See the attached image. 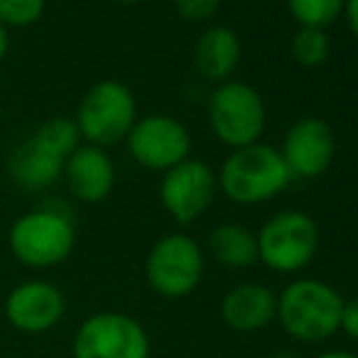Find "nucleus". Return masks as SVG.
I'll return each mask as SVG.
<instances>
[{
  "mask_svg": "<svg viewBox=\"0 0 358 358\" xmlns=\"http://www.w3.org/2000/svg\"><path fill=\"white\" fill-rule=\"evenodd\" d=\"M292 180L283 156L268 144L234 149L217 176V188L236 205H259L283 193Z\"/></svg>",
  "mask_w": 358,
  "mask_h": 358,
  "instance_id": "2",
  "label": "nucleus"
},
{
  "mask_svg": "<svg viewBox=\"0 0 358 358\" xmlns=\"http://www.w3.org/2000/svg\"><path fill=\"white\" fill-rule=\"evenodd\" d=\"M292 59H295L300 66L305 69H315L320 64L327 62L329 57V37H327L324 29H315V27H300L292 37L290 44Z\"/></svg>",
  "mask_w": 358,
  "mask_h": 358,
  "instance_id": "20",
  "label": "nucleus"
},
{
  "mask_svg": "<svg viewBox=\"0 0 358 358\" xmlns=\"http://www.w3.org/2000/svg\"><path fill=\"white\" fill-rule=\"evenodd\" d=\"M205 256L198 241L188 234H166L149 249L144 264L146 283L166 300H180L200 285Z\"/></svg>",
  "mask_w": 358,
  "mask_h": 358,
  "instance_id": "5",
  "label": "nucleus"
},
{
  "mask_svg": "<svg viewBox=\"0 0 358 358\" xmlns=\"http://www.w3.org/2000/svg\"><path fill=\"white\" fill-rule=\"evenodd\" d=\"M268 358H297V356L290 354V351H275V354H271Z\"/></svg>",
  "mask_w": 358,
  "mask_h": 358,
  "instance_id": "27",
  "label": "nucleus"
},
{
  "mask_svg": "<svg viewBox=\"0 0 358 358\" xmlns=\"http://www.w3.org/2000/svg\"><path fill=\"white\" fill-rule=\"evenodd\" d=\"M195 69L203 78L224 83L234 73L236 64L241 59V42L234 29L217 24L210 27L195 44Z\"/></svg>",
  "mask_w": 358,
  "mask_h": 358,
  "instance_id": "16",
  "label": "nucleus"
},
{
  "mask_svg": "<svg viewBox=\"0 0 358 358\" xmlns=\"http://www.w3.org/2000/svg\"><path fill=\"white\" fill-rule=\"evenodd\" d=\"M44 13V0H0V24L3 27H27Z\"/></svg>",
  "mask_w": 358,
  "mask_h": 358,
  "instance_id": "21",
  "label": "nucleus"
},
{
  "mask_svg": "<svg viewBox=\"0 0 358 358\" xmlns=\"http://www.w3.org/2000/svg\"><path fill=\"white\" fill-rule=\"evenodd\" d=\"M346 0H287V10L300 27L327 29L341 13Z\"/></svg>",
  "mask_w": 358,
  "mask_h": 358,
  "instance_id": "18",
  "label": "nucleus"
},
{
  "mask_svg": "<svg viewBox=\"0 0 358 358\" xmlns=\"http://www.w3.org/2000/svg\"><path fill=\"white\" fill-rule=\"evenodd\" d=\"M64 164L66 161L59 154H54L52 149H47L42 142H37L34 137H29L24 144H20L10 156V178L15 180V185L24 190H47L62 178Z\"/></svg>",
  "mask_w": 358,
  "mask_h": 358,
  "instance_id": "15",
  "label": "nucleus"
},
{
  "mask_svg": "<svg viewBox=\"0 0 358 358\" xmlns=\"http://www.w3.org/2000/svg\"><path fill=\"white\" fill-rule=\"evenodd\" d=\"M220 3L222 0H176V10L190 22H205L217 13Z\"/></svg>",
  "mask_w": 358,
  "mask_h": 358,
  "instance_id": "22",
  "label": "nucleus"
},
{
  "mask_svg": "<svg viewBox=\"0 0 358 358\" xmlns=\"http://www.w3.org/2000/svg\"><path fill=\"white\" fill-rule=\"evenodd\" d=\"M8 44H10V39H8V27H3V24H0V62H3L5 54H8Z\"/></svg>",
  "mask_w": 358,
  "mask_h": 358,
  "instance_id": "25",
  "label": "nucleus"
},
{
  "mask_svg": "<svg viewBox=\"0 0 358 358\" xmlns=\"http://www.w3.org/2000/svg\"><path fill=\"white\" fill-rule=\"evenodd\" d=\"M217 176L205 161L185 159L164 173L159 198L164 210L178 224H190L213 205Z\"/></svg>",
  "mask_w": 358,
  "mask_h": 358,
  "instance_id": "10",
  "label": "nucleus"
},
{
  "mask_svg": "<svg viewBox=\"0 0 358 358\" xmlns=\"http://www.w3.org/2000/svg\"><path fill=\"white\" fill-rule=\"evenodd\" d=\"M73 122L90 146L105 149L127 139L137 122V100L120 80H100L83 95Z\"/></svg>",
  "mask_w": 358,
  "mask_h": 358,
  "instance_id": "4",
  "label": "nucleus"
},
{
  "mask_svg": "<svg viewBox=\"0 0 358 358\" xmlns=\"http://www.w3.org/2000/svg\"><path fill=\"white\" fill-rule=\"evenodd\" d=\"M292 178H317L334 159V134L320 117H302L287 129L280 149Z\"/></svg>",
  "mask_w": 358,
  "mask_h": 358,
  "instance_id": "12",
  "label": "nucleus"
},
{
  "mask_svg": "<svg viewBox=\"0 0 358 358\" xmlns=\"http://www.w3.org/2000/svg\"><path fill=\"white\" fill-rule=\"evenodd\" d=\"M73 358H149L151 339L144 324L127 312H95L85 317L71 341Z\"/></svg>",
  "mask_w": 358,
  "mask_h": 358,
  "instance_id": "6",
  "label": "nucleus"
},
{
  "mask_svg": "<svg viewBox=\"0 0 358 358\" xmlns=\"http://www.w3.org/2000/svg\"><path fill=\"white\" fill-rule=\"evenodd\" d=\"M344 297L322 280H295L278 295L275 320L292 339L324 341L339 331Z\"/></svg>",
  "mask_w": 358,
  "mask_h": 358,
  "instance_id": "3",
  "label": "nucleus"
},
{
  "mask_svg": "<svg viewBox=\"0 0 358 358\" xmlns=\"http://www.w3.org/2000/svg\"><path fill=\"white\" fill-rule=\"evenodd\" d=\"M115 3H122V5H134V3H142V0H115Z\"/></svg>",
  "mask_w": 358,
  "mask_h": 358,
  "instance_id": "28",
  "label": "nucleus"
},
{
  "mask_svg": "<svg viewBox=\"0 0 358 358\" xmlns=\"http://www.w3.org/2000/svg\"><path fill=\"white\" fill-rule=\"evenodd\" d=\"M210 124L215 137L231 149L259 144L266 129V105L259 90L239 80H224L210 95Z\"/></svg>",
  "mask_w": 358,
  "mask_h": 358,
  "instance_id": "7",
  "label": "nucleus"
},
{
  "mask_svg": "<svg viewBox=\"0 0 358 358\" xmlns=\"http://www.w3.org/2000/svg\"><path fill=\"white\" fill-rule=\"evenodd\" d=\"M259 259L278 273H297L317 254L320 227L300 210L273 215L256 234Z\"/></svg>",
  "mask_w": 358,
  "mask_h": 358,
  "instance_id": "8",
  "label": "nucleus"
},
{
  "mask_svg": "<svg viewBox=\"0 0 358 358\" xmlns=\"http://www.w3.org/2000/svg\"><path fill=\"white\" fill-rule=\"evenodd\" d=\"M15 261L27 268L47 271L64 264L76 249V224L64 208L44 205L20 215L8 231Z\"/></svg>",
  "mask_w": 358,
  "mask_h": 358,
  "instance_id": "1",
  "label": "nucleus"
},
{
  "mask_svg": "<svg viewBox=\"0 0 358 358\" xmlns=\"http://www.w3.org/2000/svg\"><path fill=\"white\" fill-rule=\"evenodd\" d=\"M339 329H344L346 334L354 341H358V297L356 300L344 302V310H341V324Z\"/></svg>",
  "mask_w": 358,
  "mask_h": 358,
  "instance_id": "23",
  "label": "nucleus"
},
{
  "mask_svg": "<svg viewBox=\"0 0 358 358\" xmlns=\"http://www.w3.org/2000/svg\"><path fill=\"white\" fill-rule=\"evenodd\" d=\"M190 134L183 122L169 115H149L134 122L127 134L129 156L149 171H169L190 159Z\"/></svg>",
  "mask_w": 358,
  "mask_h": 358,
  "instance_id": "9",
  "label": "nucleus"
},
{
  "mask_svg": "<svg viewBox=\"0 0 358 358\" xmlns=\"http://www.w3.org/2000/svg\"><path fill=\"white\" fill-rule=\"evenodd\" d=\"M37 142H42L47 149H52L54 154H59L64 161L73 154L76 149L80 146V132L76 127L73 120L66 117H54L49 122H44L37 132L32 134Z\"/></svg>",
  "mask_w": 358,
  "mask_h": 358,
  "instance_id": "19",
  "label": "nucleus"
},
{
  "mask_svg": "<svg viewBox=\"0 0 358 358\" xmlns=\"http://www.w3.org/2000/svg\"><path fill=\"white\" fill-rule=\"evenodd\" d=\"M344 13H346V20H349L351 32H354V37L358 39V0H346Z\"/></svg>",
  "mask_w": 358,
  "mask_h": 358,
  "instance_id": "24",
  "label": "nucleus"
},
{
  "mask_svg": "<svg viewBox=\"0 0 358 358\" xmlns=\"http://www.w3.org/2000/svg\"><path fill=\"white\" fill-rule=\"evenodd\" d=\"M64 180L69 193L85 205H98L115 188V164L100 146H78L64 164Z\"/></svg>",
  "mask_w": 358,
  "mask_h": 358,
  "instance_id": "13",
  "label": "nucleus"
},
{
  "mask_svg": "<svg viewBox=\"0 0 358 358\" xmlns=\"http://www.w3.org/2000/svg\"><path fill=\"white\" fill-rule=\"evenodd\" d=\"M210 254L224 268H249L259 261L256 234L234 222L220 224L210 234Z\"/></svg>",
  "mask_w": 358,
  "mask_h": 358,
  "instance_id": "17",
  "label": "nucleus"
},
{
  "mask_svg": "<svg viewBox=\"0 0 358 358\" xmlns=\"http://www.w3.org/2000/svg\"><path fill=\"white\" fill-rule=\"evenodd\" d=\"M317 358H358V356L349 354V351H327V354H322Z\"/></svg>",
  "mask_w": 358,
  "mask_h": 358,
  "instance_id": "26",
  "label": "nucleus"
},
{
  "mask_svg": "<svg viewBox=\"0 0 358 358\" xmlns=\"http://www.w3.org/2000/svg\"><path fill=\"white\" fill-rule=\"evenodd\" d=\"M278 297L261 283H241L222 297L220 315L234 331H259L275 320Z\"/></svg>",
  "mask_w": 358,
  "mask_h": 358,
  "instance_id": "14",
  "label": "nucleus"
},
{
  "mask_svg": "<svg viewBox=\"0 0 358 358\" xmlns=\"http://www.w3.org/2000/svg\"><path fill=\"white\" fill-rule=\"evenodd\" d=\"M5 320L22 334H44L62 322L66 297L49 280H24L5 295Z\"/></svg>",
  "mask_w": 358,
  "mask_h": 358,
  "instance_id": "11",
  "label": "nucleus"
}]
</instances>
